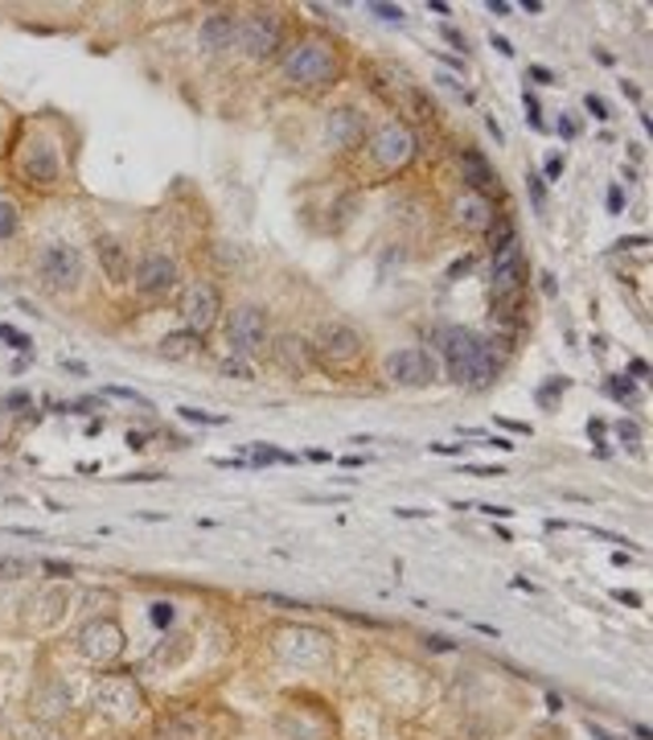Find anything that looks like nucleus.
<instances>
[{"label": "nucleus", "instance_id": "obj_39", "mask_svg": "<svg viewBox=\"0 0 653 740\" xmlns=\"http://www.w3.org/2000/svg\"><path fill=\"white\" fill-rule=\"evenodd\" d=\"M445 38H448V42H452V45H460V50H465V38H460L457 29H445Z\"/></svg>", "mask_w": 653, "mask_h": 740}, {"label": "nucleus", "instance_id": "obj_37", "mask_svg": "<svg viewBox=\"0 0 653 740\" xmlns=\"http://www.w3.org/2000/svg\"><path fill=\"white\" fill-rule=\"evenodd\" d=\"M530 182V194H534V206L542 210V185H539V178H527Z\"/></svg>", "mask_w": 653, "mask_h": 740}, {"label": "nucleus", "instance_id": "obj_12", "mask_svg": "<svg viewBox=\"0 0 653 740\" xmlns=\"http://www.w3.org/2000/svg\"><path fill=\"white\" fill-rule=\"evenodd\" d=\"M436 346L445 354L448 375L460 383V378H465V366H469V358H473V349H477V334L460 330V325H445V330L436 334Z\"/></svg>", "mask_w": 653, "mask_h": 740}, {"label": "nucleus", "instance_id": "obj_23", "mask_svg": "<svg viewBox=\"0 0 653 740\" xmlns=\"http://www.w3.org/2000/svg\"><path fill=\"white\" fill-rule=\"evenodd\" d=\"M161 354L165 358H194V354H202V334H169L165 342H161Z\"/></svg>", "mask_w": 653, "mask_h": 740}, {"label": "nucleus", "instance_id": "obj_18", "mask_svg": "<svg viewBox=\"0 0 653 740\" xmlns=\"http://www.w3.org/2000/svg\"><path fill=\"white\" fill-rule=\"evenodd\" d=\"M235 38H238L235 13H214V17L202 21V29H197V42H202V50H226Z\"/></svg>", "mask_w": 653, "mask_h": 740}, {"label": "nucleus", "instance_id": "obj_1", "mask_svg": "<svg viewBox=\"0 0 653 740\" xmlns=\"http://www.w3.org/2000/svg\"><path fill=\"white\" fill-rule=\"evenodd\" d=\"M272 650L284 667L296 671H325L334 662V638L317 626H284L272 633Z\"/></svg>", "mask_w": 653, "mask_h": 740}, {"label": "nucleus", "instance_id": "obj_29", "mask_svg": "<svg viewBox=\"0 0 653 740\" xmlns=\"http://www.w3.org/2000/svg\"><path fill=\"white\" fill-rule=\"evenodd\" d=\"M609 392L616 395V399H633V383H629V378H612Z\"/></svg>", "mask_w": 653, "mask_h": 740}, {"label": "nucleus", "instance_id": "obj_14", "mask_svg": "<svg viewBox=\"0 0 653 740\" xmlns=\"http://www.w3.org/2000/svg\"><path fill=\"white\" fill-rule=\"evenodd\" d=\"M21 173L33 185H54L58 182V153L50 140H29L25 156H21Z\"/></svg>", "mask_w": 653, "mask_h": 740}, {"label": "nucleus", "instance_id": "obj_31", "mask_svg": "<svg viewBox=\"0 0 653 740\" xmlns=\"http://www.w3.org/2000/svg\"><path fill=\"white\" fill-rule=\"evenodd\" d=\"M0 337H4V342H13L17 349H29V337L17 334V330H9V325H0Z\"/></svg>", "mask_w": 653, "mask_h": 740}, {"label": "nucleus", "instance_id": "obj_2", "mask_svg": "<svg viewBox=\"0 0 653 740\" xmlns=\"http://www.w3.org/2000/svg\"><path fill=\"white\" fill-rule=\"evenodd\" d=\"M284 74L300 87H320L337 79V58L329 45L320 42H296L288 54H284Z\"/></svg>", "mask_w": 653, "mask_h": 740}, {"label": "nucleus", "instance_id": "obj_33", "mask_svg": "<svg viewBox=\"0 0 653 740\" xmlns=\"http://www.w3.org/2000/svg\"><path fill=\"white\" fill-rule=\"evenodd\" d=\"M584 103H588V112L596 115V120H609V108H604V99H596V95H588V99H584Z\"/></svg>", "mask_w": 653, "mask_h": 740}, {"label": "nucleus", "instance_id": "obj_27", "mask_svg": "<svg viewBox=\"0 0 653 740\" xmlns=\"http://www.w3.org/2000/svg\"><path fill=\"white\" fill-rule=\"evenodd\" d=\"M181 416H185V419H197V424H226L223 416H210V412H197V407H181Z\"/></svg>", "mask_w": 653, "mask_h": 740}, {"label": "nucleus", "instance_id": "obj_15", "mask_svg": "<svg viewBox=\"0 0 653 740\" xmlns=\"http://www.w3.org/2000/svg\"><path fill=\"white\" fill-rule=\"evenodd\" d=\"M173 284H177V264L169 260V255H149L136 272V293L144 296H165L173 293Z\"/></svg>", "mask_w": 653, "mask_h": 740}, {"label": "nucleus", "instance_id": "obj_7", "mask_svg": "<svg viewBox=\"0 0 653 740\" xmlns=\"http://www.w3.org/2000/svg\"><path fill=\"white\" fill-rule=\"evenodd\" d=\"M226 342H231V354H235V358H251V354H259L264 342H267V317L255 305H243L235 317H231Z\"/></svg>", "mask_w": 653, "mask_h": 740}, {"label": "nucleus", "instance_id": "obj_11", "mask_svg": "<svg viewBox=\"0 0 653 740\" xmlns=\"http://www.w3.org/2000/svg\"><path fill=\"white\" fill-rule=\"evenodd\" d=\"M522 247L514 243H506V247H498L493 252V267H489V288H493V296H510L522 288Z\"/></svg>", "mask_w": 653, "mask_h": 740}, {"label": "nucleus", "instance_id": "obj_32", "mask_svg": "<svg viewBox=\"0 0 653 740\" xmlns=\"http://www.w3.org/2000/svg\"><path fill=\"white\" fill-rule=\"evenodd\" d=\"M616 436H621V440H629V445H637V440H641L637 424H616Z\"/></svg>", "mask_w": 653, "mask_h": 740}, {"label": "nucleus", "instance_id": "obj_35", "mask_svg": "<svg viewBox=\"0 0 653 740\" xmlns=\"http://www.w3.org/2000/svg\"><path fill=\"white\" fill-rule=\"evenodd\" d=\"M226 375H238V378H251V371L243 363H238V358H226V366H223Z\"/></svg>", "mask_w": 653, "mask_h": 740}, {"label": "nucleus", "instance_id": "obj_25", "mask_svg": "<svg viewBox=\"0 0 653 740\" xmlns=\"http://www.w3.org/2000/svg\"><path fill=\"white\" fill-rule=\"evenodd\" d=\"M156 737L161 740H197V732L185 720H169V724L156 728Z\"/></svg>", "mask_w": 653, "mask_h": 740}, {"label": "nucleus", "instance_id": "obj_13", "mask_svg": "<svg viewBox=\"0 0 653 740\" xmlns=\"http://www.w3.org/2000/svg\"><path fill=\"white\" fill-rule=\"evenodd\" d=\"M317 349L329 358V363H349V358H358L361 354V334L354 330V325H325L317 334Z\"/></svg>", "mask_w": 653, "mask_h": 740}, {"label": "nucleus", "instance_id": "obj_36", "mask_svg": "<svg viewBox=\"0 0 653 740\" xmlns=\"http://www.w3.org/2000/svg\"><path fill=\"white\" fill-rule=\"evenodd\" d=\"M559 173H563V156H551V161H547V178H555L559 182Z\"/></svg>", "mask_w": 653, "mask_h": 740}, {"label": "nucleus", "instance_id": "obj_8", "mask_svg": "<svg viewBox=\"0 0 653 740\" xmlns=\"http://www.w3.org/2000/svg\"><path fill=\"white\" fill-rule=\"evenodd\" d=\"M387 378L399 387H428V383H436V358L416 346L395 349L387 358Z\"/></svg>", "mask_w": 653, "mask_h": 740}, {"label": "nucleus", "instance_id": "obj_38", "mask_svg": "<svg viewBox=\"0 0 653 740\" xmlns=\"http://www.w3.org/2000/svg\"><path fill=\"white\" fill-rule=\"evenodd\" d=\"M45 572H54V576H70V568H67V564H54V559H50V564H45Z\"/></svg>", "mask_w": 653, "mask_h": 740}, {"label": "nucleus", "instance_id": "obj_16", "mask_svg": "<svg viewBox=\"0 0 653 740\" xmlns=\"http://www.w3.org/2000/svg\"><path fill=\"white\" fill-rule=\"evenodd\" d=\"M501 371V354L493 342H486V337H477V349L473 358H469V366H465V378L460 383H469V387H489L493 378H498Z\"/></svg>", "mask_w": 653, "mask_h": 740}, {"label": "nucleus", "instance_id": "obj_4", "mask_svg": "<svg viewBox=\"0 0 653 740\" xmlns=\"http://www.w3.org/2000/svg\"><path fill=\"white\" fill-rule=\"evenodd\" d=\"M79 655L86 658V662H95V667H112L115 658L124 655V629H120V621H112V617H95V621H86L83 629H79Z\"/></svg>", "mask_w": 653, "mask_h": 740}, {"label": "nucleus", "instance_id": "obj_26", "mask_svg": "<svg viewBox=\"0 0 653 740\" xmlns=\"http://www.w3.org/2000/svg\"><path fill=\"white\" fill-rule=\"evenodd\" d=\"M17 231V206L0 197V239H9Z\"/></svg>", "mask_w": 653, "mask_h": 740}, {"label": "nucleus", "instance_id": "obj_17", "mask_svg": "<svg viewBox=\"0 0 653 740\" xmlns=\"http://www.w3.org/2000/svg\"><path fill=\"white\" fill-rule=\"evenodd\" d=\"M95 255H99L103 276L112 280V284H127V276H132V264H127V247L120 243V239H115V235H99L95 239Z\"/></svg>", "mask_w": 653, "mask_h": 740}, {"label": "nucleus", "instance_id": "obj_40", "mask_svg": "<svg viewBox=\"0 0 653 740\" xmlns=\"http://www.w3.org/2000/svg\"><path fill=\"white\" fill-rule=\"evenodd\" d=\"M38 740H54V737H50V732H42V728H38Z\"/></svg>", "mask_w": 653, "mask_h": 740}, {"label": "nucleus", "instance_id": "obj_34", "mask_svg": "<svg viewBox=\"0 0 653 740\" xmlns=\"http://www.w3.org/2000/svg\"><path fill=\"white\" fill-rule=\"evenodd\" d=\"M153 621L156 626H169L173 621V605H153Z\"/></svg>", "mask_w": 653, "mask_h": 740}, {"label": "nucleus", "instance_id": "obj_28", "mask_svg": "<svg viewBox=\"0 0 653 740\" xmlns=\"http://www.w3.org/2000/svg\"><path fill=\"white\" fill-rule=\"evenodd\" d=\"M370 13H378L382 21H404V9H399V4H370Z\"/></svg>", "mask_w": 653, "mask_h": 740}, {"label": "nucleus", "instance_id": "obj_19", "mask_svg": "<svg viewBox=\"0 0 653 740\" xmlns=\"http://www.w3.org/2000/svg\"><path fill=\"white\" fill-rule=\"evenodd\" d=\"M457 223L465 231H493V206H489L481 194H460L457 197Z\"/></svg>", "mask_w": 653, "mask_h": 740}, {"label": "nucleus", "instance_id": "obj_30", "mask_svg": "<svg viewBox=\"0 0 653 740\" xmlns=\"http://www.w3.org/2000/svg\"><path fill=\"white\" fill-rule=\"evenodd\" d=\"M13 407H29V395L25 392H13L0 399V412H13Z\"/></svg>", "mask_w": 653, "mask_h": 740}, {"label": "nucleus", "instance_id": "obj_5", "mask_svg": "<svg viewBox=\"0 0 653 740\" xmlns=\"http://www.w3.org/2000/svg\"><path fill=\"white\" fill-rule=\"evenodd\" d=\"M95 708L108 712L112 720H136L144 712V691H140V683L124 679V675H108L95 687Z\"/></svg>", "mask_w": 653, "mask_h": 740}, {"label": "nucleus", "instance_id": "obj_9", "mask_svg": "<svg viewBox=\"0 0 653 740\" xmlns=\"http://www.w3.org/2000/svg\"><path fill=\"white\" fill-rule=\"evenodd\" d=\"M218 308H223L218 288L206 284V280L190 284L185 296H181V317H185V330H190V334H206L210 325L218 322Z\"/></svg>", "mask_w": 653, "mask_h": 740}, {"label": "nucleus", "instance_id": "obj_6", "mask_svg": "<svg viewBox=\"0 0 653 740\" xmlns=\"http://www.w3.org/2000/svg\"><path fill=\"white\" fill-rule=\"evenodd\" d=\"M370 153H375V161L382 169H404L407 161L416 156V136H411V128L407 124L387 120V124L370 136Z\"/></svg>", "mask_w": 653, "mask_h": 740}, {"label": "nucleus", "instance_id": "obj_24", "mask_svg": "<svg viewBox=\"0 0 653 740\" xmlns=\"http://www.w3.org/2000/svg\"><path fill=\"white\" fill-rule=\"evenodd\" d=\"M21 576H33V564L17 556H0V580H21Z\"/></svg>", "mask_w": 653, "mask_h": 740}, {"label": "nucleus", "instance_id": "obj_10", "mask_svg": "<svg viewBox=\"0 0 653 740\" xmlns=\"http://www.w3.org/2000/svg\"><path fill=\"white\" fill-rule=\"evenodd\" d=\"M238 42L251 58H272L279 50V21L276 13H251L238 26Z\"/></svg>", "mask_w": 653, "mask_h": 740}, {"label": "nucleus", "instance_id": "obj_20", "mask_svg": "<svg viewBox=\"0 0 653 740\" xmlns=\"http://www.w3.org/2000/svg\"><path fill=\"white\" fill-rule=\"evenodd\" d=\"M460 169H465V182H469L473 194L486 197L489 190H498V173H493V165H489L481 153H473V149H469V153H460Z\"/></svg>", "mask_w": 653, "mask_h": 740}, {"label": "nucleus", "instance_id": "obj_21", "mask_svg": "<svg viewBox=\"0 0 653 740\" xmlns=\"http://www.w3.org/2000/svg\"><path fill=\"white\" fill-rule=\"evenodd\" d=\"M325 136L334 140V144H341V149H349V144L361 136V115L354 112V108H341V112H334V115H329V124H325Z\"/></svg>", "mask_w": 653, "mask_h": 740}, {"label": "nucleus", "instance_id": "obj_3", "mask_svg": "<svg viewBox=\"0 0 653 740\" xmlns=\"http://www.w3.org/2000/svg\"><path fill=\"white\" fill-rule=\"evenodd\" d=\"M38 276H42V284L54 288V293L79 288V280H83V255H79V247H70V243H45L42 252H38Z\"/></svg>", "mask_w": 653, "mask_h": 740}, {"label": "nucleus", "instance_id": "obj_22", "mask_svg": "<svg viewBox=\"0 0 653 740\" xmlns=\"http://www.w3.org/2000/svg\"><path fill=\"white\" fill-rule=\"evenodd\" d=\"M70 708V696H67V687H42V691H33V712L38 716H62Z\"/></svg>", "mask_w": 653, "mask_h": 740}]
</instances>
